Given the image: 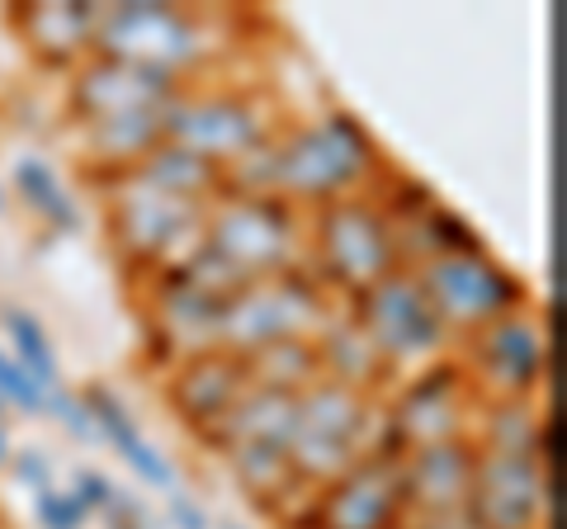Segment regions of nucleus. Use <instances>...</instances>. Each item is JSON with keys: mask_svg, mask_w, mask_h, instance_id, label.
Listing matches in <instances>:
<instances>
[{"mask_svg": "<svg viewBox=\"0 0 567 529\" xmlns=\"http://www.w3.org/2000/svg\"><path fill=\"white\" fill-rule=\"evenodd\" d=\"M383 175L388 166L364 123L346 110H327L317 118L284 123L260 152L227 170V189L270 194L308 218L336 199L374 189Z\"/></svg>", "mask_w": 567, "mask_h": 529, "instance_id": "obj_1", "label": "nucleus"}, {"mask_svg": "<svg viewBox=\"0 0 567 529\" xmlns=\"http://www.w3.org/2000/svg\"><path fill=\"white\" fill-rule=\"evenodd\" d=\"M308 218L270 194L223 189L204 214V241L181 270L213 298H233L241 284L284 270H303Z\"/></svg>", "mask_w": 567, "mask_h": 529, "instance_id": "obj_2", "label": "nucleus"}, {"mask_svg": "<svg viewBox=\"0 0 567 529\" xmlns=\"http://www.w3.org/2000/svg\"><path fill=\"white\" fill-rule=\"evenodd\" d=\"M223 24L227 14L171 6V0H110L100 10L91 58H114V62L142 66V72L194 85L233 48Z\"/></svg>", "mask_w": 567, "mask_h": 529, "instance_id": "obj_3", "label": "nucleus"}, {"mask_svg": "<svg viewBox=\"0 0 567 529\" xmlns=\"http://www.w3.org/2000/svg\"><path fill=\"white\" fill-rule=\"evenodd\" d=\"M374 449H388L379 393H360V387L317 378L293 397L289 468H293V483L303 491V501Z\"/></svg>", "mask_w": 567, "mask_h": 529, "instance_id": "obj_4", "label": "nucleus"}, {"mask_svg": "<svg viewBox=\"0 0 567 529\" xmlns=\"http://www.w3.org/2000/svg\"><path fill=\"white\" fill-rule=\"evenodd\" d=\"M402 246L393 214L379 199V185L350 199H336L327 208L308 214V237H303V270L322 284L336 303H354L364 289L379 279L402 270Z\"/></svg>", "mask_w": 567, "mask_h": 529, "instance_id": "obj_5", "label": "nucleus"}, {"mask_svg": "<svg viewBox=\"0 0 567 529\" xmlns=\"http://www.w3.org/2000/svg\"><path fill=\"white\" fill-rule=\"evenodd\" d=\"M284 128L279 104L260 85H223V81H194L181 85V95L166 104L162 133L166 143L204 156L223 175L251 152H260Z\"/></svg>", "mask_w": 567, "mask_h": 529, "instance_id": "obj_6", "label": "nucleus"}, {"mask_svg": "<svg viewBox=\"0 0 567 529\" xmlns=\"http://www.w3.org/2000/svg\"><path fill=\"white\" fill-rule=\"evenodd\" d=\"M104 189H110V241L128 270L152 279L181 270L199 251L208 204L171 194L142 170L114 175V180H104Z\"/></svg>", "mask_w": 567, "mask_h": 529, "instance_id": "obj_7", "label": "nucleus"}, {"mask_svg": "<svg viewBox=\"0 0 567 529\" xmlns=\"http://www.w3.org/2000/svg\"><path fill=\"white\" fill-rule=\"evenodd\" d=\"M336 312H341V303L308 270L265 274V279L241 284L223 303L218 350H227L237 360H251L270 345H293V341L317 345V336L331 326Z\"/></svg>", "mask_w": 567, "mask_h": 529, "instance_id": "obj_8", "label": "nucleus"}, {"mask_svg": "<svg viewBox=\"0 0 567 529\" xmlns=\"http://www.w3.org/2000/svg\"><path fill=\"white\" fill-rule=\"evenodd\" d=\"M293 397L279 387H246L241 402L208 431L204 445H213L233 478L251 491L260 506H279L289 497H303L289 468V435H293Z\"/></svg>", "mask_w": 567, "mask_h": 529, "instance_id": "obj_9", "label": "nucleus"}, {"mask_svg": "<svg viewBox=\"0 0 567 529\" xmlns=\"http://www.w3.org/2000/svg\"><path fill=\"white\" fill-rule=\"evenodd\" d=\"M350 322L364 331V341L374 345V355L398 383L421 374L440 360H450V331L435 317L431 298H425L421 279L412 264H402L388 279H379L374 289H364L354 303H346Z\"/></svg>", "mask_w": 567, "mask_h": 529, "instance_id": "obj_10", "label": "nucleus"}, {"mask_svg": "<svg viewBox=\"0 0 567 529\" xmlns=\"http://www.w3.org/2000/svg\"><path fill=\"white\" fill-rule=\"evenodd\" d=\"M458 364V374L468 378L477 402H535L544 397L548 383V360H554V345H548V322L539 303L529 298L516 312L496 317L483 331L458 341V355H450Z\"/></svg>", "mask_w": 567, "mask_h": 529, "instance_id": "obj_11", "label": "nucleus"}, {"mask_svg": "<svg viewBox=\"0 0 567 529\" xmlns=\"http://www.w3.org/2000/svg\"><path fill=\"white\" fill-rule=\"evenodd\" d=\"M425 298H431L435 317L445 322L450 341H464L473 331H483L496 317L516 312L529 303V289L520 284V274H511L487 246L483 251H458V256H431L412 264Z\"/></svg>", "mask_w": 567, "mask_h": 529, "instance_id": "obj_12", "label": "nucleus"}, {"mask_svg": "<svg viewBox=\"0 0 567 529\" xmlns=\"http://www.w3.org/2000/svg\"><path fill=\"white\" fill-rule=\"evenodd\" d=\"M477 407H483V402L473 397V387L458 374V364L440 360L383 393L388 449L406 454V449H425V445H445V439H468Z\"/></svg>", "mask_w": 567, "mask_h": 529, "instance_id": "obj_13", "label": "nucleus"}, {"mask_svg": "<svg viewBox=\"0 0 567 529\" xmlns=\"http://www.w3.org/2000/svg\"><path fill=\"white\" fill-rule=\"evenodd\" d=\"M303 529H402L406 497H402V454L374 449L336 483L312 491L303 501Z\"/></svg>", "mask_w": 567, "mask_h": 529, "instance_id": "obj_14", "label": "nucleus"}, {"mask_svg": "<svg viewBox=\"0 0 567 529\" xmlns=\"http://www.w3.org/2000/svg\"><path fill=\"white\" fill-rule=\"evenodd\" d=\"M548 506H554V478L544 454L477 449L468 516L483 529H548Z\"/></svg>", "mask_w": 567, "mask_h": 529, "instance_id": "obj_15", "label": "nucleus"}, {"mask_svg": "<svg viewBox=\"0 0 567 529\" xmlns=\"http://www.w3.org/2000/svg\"><path fill=\"white\" fill-rule=\"evenodd\" d=\"M223 298L199 289L185 270L147 279V341L166 364H181L204 350H218Z\"/></svg>", "mask_w": 567, "mask_h": 529, "instance_id": "obj_16", "label": "nucleus"}, {"mask_svg": "<svg viewBox=\"0 0 567 529\" xmlns=\"http://www.w3.org/2000/svg\"><path fill=\"white\" fill-rule=\"evenodd\" d=\"M181 95V81L142 72V66L114 62V58H85L71 72V118L100 123L118 114H162Z\"/></svg>", "mask_w": 567, "mask_h": 529, "instance_id": "obj_17", "label": "nucleus"}, {"mask_svg": "<svg viewBox=\"0 0 567 529\" xmlns=\"http://www.w3.org/2000/svg\"><path fill=\"white\" fill-rule=\"evenodd\" d=\"M246 387H251L246 360L227 355V350H204V355H189L181 364H171L166 402H171L175 416H181L194 435L208 439V431L237 407Z\"/></svg>", "mask_w": 567, "mask_h": 529, "instance_id": "obj_18", "label": "nucleus"}, {"mask_svg": "<svg viewBox=\"0 0 567 529\" xmlns=\"http://www.w3.org/2000/svg\"><path fill=\"white\" fill-rule=\"evenodd\" d=\"M473 439H445V445H425L402 454V497L406 520L421 516H450V510H468L473 487Z\"/></svg>", "mask_w": 567, "mask_h": 529, "instance_id": "obj_19", "label": "nucleus"}, {"mask_svg": "<svg viewBox=\"0 0 567 529\" xmlns=\"http://www.w3.org/2000/svg\"><path fill=\"white\" fill-rule=\"evenodd\" d=\"M100 10L95 0H33L10 14L14 29L24 33L29 52L48 66H76L95 52V29H100Z\"/></svg>", "mask_w": 567, "mask_h": 529, "instance_id": "obj_20", "label": "nucleus"}, {"mask_svg": "<svg viewBox=\"0 0 567 529\" xmlns=\"http://www.w3.org/2000/svg\"><path fill=\"white\" fill-rule=\"evenodd\" d=\"M162 114H118V118H100V123H76L85 166H91L100 180L128 175L137 162H147V156L166 143Z\"/></svg>", "mask_w": 567, "mask_h": 529, "instance_id": "obj_21", "label": "nucleus"}, {"mask_svg": "<svg viewBox=\"0 0 567 529\" xmlns=\"http://www.w3.org/2000/svg\"><path fill=\"white\" fill-rule=\"evenodd\" d=\"M81 402H85V412H91V421H95V435L110 439V445L123 454V464H128L142 483L156 487V491H175V487H181V478H175V464L137 431L133 412L123 407L110 387H91Z\"/></svg>", "mask_w": 567, "mask_h": 529, "instance_id": "obj_22", "label": "nucleus"}, {"mask_svg": "<svg viewBox=\"0 0 567 529\" xmlns=\"http://www.w3.org/2000/svg\"><path fill=\"white\" fill-rule=\"evenodd\" d=\"M317 360H322V378L360 387V393H388L393 374L383 369V360L374 355V345L364 341V331L350 322V312L341 308L331 317V326L317 336Z\"/></svg>", "mask_w": 567, "mask_h": 529, "instance_id": "obj_23", "label": "nucleus"}, {"mask_svg": "<svg viewBox=\"0 0 567 529\" xmlns=\"http://www.w3.org/2000/svg\"><path fill=\"white\" fill-rule=\"evenodd\" d=\"M548 412L544 397L535 402H483L473 421V445L477 449H506V454H544L548 458ZM554 464V458H548Z\"/></svg>", "mask_w": 567, "mask_h": 529, "instance_id": "obj_24", "label": "nucleus"}, {"mask_svg": "<svg viewBox=\"0 0 567 529\" xmlns=\"http://www.w3.org/2000/svg\"><path fill=\"white\" fill-rule=\"evenodd\" d=\"M10 185L20 194V204L33 208L52 232H81V204L66 194L58 170H52L43 156H20L10 170Z\"/></svg>", "mask_w": 567, "mask_h": 529, "instance_id": "obj_25", "label": "nucleus"}, {"mask_svg": "<svg viewBox=\"0 0 567 529\" xmlns=\"http://www.w3.org/2000/svg\"><path fill=\"white\" fill-rule=\"evenodd\" d=\"M133 170H142L147 180L166 185L171 194H185V199H199V204H213L227 189V175L218 166H208L204 156H194V152L175 147V143H162L147 162H137Z\"/></svg>", "mask_w": 567, "mask_h": 529, "instance_id": "obj_26", "label": "nucleus"}, {"mask_svg": "<svg viewBox=\"0 0 567 529\" xmlns=\"http://www.w3.org/2000/svg\"><path fill=\"white\" fill-rule=\"evenodd\" d=\"M0 326H6V336H10V355L20 360L33 378H39L48 393L52 387H62V364H58V350H52L48 341V331L39 326V317L24 312L20 303H0Z\"/></svg>", "mask_w": 567, "mask_h": 529, "instance_id": "obj_27", "label": "nucleus"}, {"mask_svg": "<svg viewBox=\"0 0 567 529\" xmlns=\"http://www.w3.org/2000/svg\"><path fill=\"white\" fill-rule=\"evenodd\" d=\"M246 374L256 387H279V393H303L308 383L322 378V360H317V345L293 341V345H270L260 355L246 360Z\"/></svg>", "mask_w": 567, "mask_h": 529, "instance_id": "obj_28", "label": "nucleus"}, {"mask_svg": "<svg viewBox=\"0 0 567 529\" xmlns=\"http://www.w3.org/2000/svg\"><path fill=\"white\" fill-rule=\"evenodd\" d=\"M43 397H48V387L33 378L29 369L10 355V350H0V402H6L10 412L39 416L43 412Z\"/></svg>", "mask_w": 567, "mask_h": 529, "instance_id": "obj_29", "label": "nucleus"}, {"mask_svg": "<svg viewBox=\"0 0 567 529\" xmlns=\"http://www.w3.org/2000/svg\"><path fill=\"white\" fill-rule=\"evenodd\" d=\"M33 516H39L43 529H85V510L71 497V487H43L33 491Z\"/></svg>", "mask_w": 567, "mask_h": 529, "instance_id": "obj_30", "label": "nucleus"}, {"mask_svg": "<svg viewBox=\"0 0 567 529\" xmlns=\"http://www.w3.org/2000/svg\"><path fill=\"white\" fill-rule=\"evenodd\" d=\"M43 412L58 416V426H62L66 435L85 439V445L95 439V421H91V412H85V402H81V397H71L66 387H52V393L43 397Z\"/></svg>", "mask_w": 567, "mask_h": 529, "instance_id": "obj_31", "label": "nucleus"}, {"mask_svg": "<svg viewBox=\"0 0 567 529\" xmlns=\"http://www.w3.org/2000/svg\"><path fill=\"white\" fill-rule=\"evenodd\" d=\"M114 483L104 478V473H95V468H81L76 478H71V497L81 501V510L85 516H104V510H110V501H114Z\"/></svg>", "mask_w": 567, "mask_h": 529, "instance_id": "obj_32", "label": "nucleus"}, {"mask_svg": "<svg viewBox=\"0 0 567 529\" xmlns=\"http://www.w3.org/2000/svg\"><path fill=\"white\" fill-rule=\"evenodd\" d=\"M10 473H14V478H20L29 491L58 487V478H52V458H48V454H39V449H14Z\"/></svg>", "mask_w": 567, "mask_h": 529, "instance_id": "obj_33", "label": "nucleus"}, {"mask_svg": "<svg viewBox=\"0 0 567 529\" xmlns=\"http://www.w3.org/2000/svg\"><path fill=\"white\" fill-rule=\"evenodd\" d=\"M166 506H171V525H175V529H218V525L208 520V510L194 501L189 491H181V487L166 491Z\"/></svg>", "mask_w": 567, "mask_h": 529, "instance_id": "obj_34", "label": "nucleus"}, {"mask_svg": "<svg viewBox=\"0 0 567 529\" xmlns=\"http://www.w3.org/2000/svg\"><path fill=\"white\" fill-rule=\"evenodd\" d=\"M100 520H104V529H147V510H142V501L128 497V491H114V501Z\"/></svg>", "mask_w": 567, "mask_h": 529, "instance_id": "obj_35", "label": "nucleus"}, {"mask_svg": "<svg viewBox=\"0 0 567 529\" xmlns=\"http://www.w3.org/2000/svg\"><path fill=\"white\" fill-rule=\"evenodd\" d=\"M402 529H483L468 510H450V516H421V520H406Z\"/></svg>", "mask_w": 567, "mask_h": 529, "instance_id": "obj_36", "label": "nucleus"}, {"mask_svg": "<svg viewBox=\"0 0 567 529\" xmlns=\"http://www.w3.org/2000/svg\"><path fill=\"white\" fill-rule=\"evenodd\" d=\"M14 458V439H10V421H0V468H10Z\"/></svg>", "mask_w": 567, "mask_h": 529, "instance_id": "obj_37", "label": "nucleus"}, {"mask_svg": "<svg viewBox=\"0 0 567 529\" xmlns=\"http://www.w3.org/2000/svg\"><path fill=\"white\" fill-rule=\"evenodd\" d=\"M6 208H10V199H6V194H0V214H6Z\"/></svg>", "mask_w": 567, "mask_h": 529, "instance_id": "obj_38", "label": "nucleus"}, {"mask_svg": "<svg viewBox=\"0 0 567 529\" xmlns=\"http://www.w3.org/2000/svg\"><path fill=\"white\" fill-rule=\"evenodd\" d=\"M10 416V407H6V402H0V421H6Z\"/></svg>", "mask_w": 567, "mask_h": 529, "instance_id": "obj_39", "label": "nucleus"}, {"mask_svg": "<svg viewBox=\"0 0 567 529\" xmlns=\"http://www.w3.org/2000/svg\"><path fill=\"white\" fill-rule=\"evenodd\" d=\"M218 529H241V525H218Z\"/></svg>", "mask_w": 567, "mask_h": 529, "instance_id": "obj_40", "label": "nucleus"}]
</instances>
